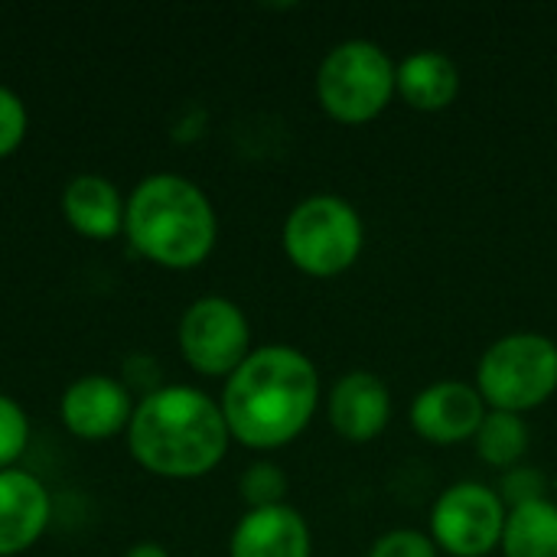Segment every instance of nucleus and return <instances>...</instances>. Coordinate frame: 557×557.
Wrapping results in <instances>:
<instances>
[{
	"instance_id": "f257e3e1",
	"label": "nucleus",
	"mask_w": 557,
	"mask_h": 557,
	"mask_svg": "<svg viewBox=\"0 0 557 557\" xmlns=\"http://www.w3.org/2000/svg\"><path fill=\"white\" fill-rule=\"evenodd\" d=\"M320 405V372L294 346L255 349L225 382L222 414L228 434L255 450L297 441Z\"/></svg>"
},
{
	"instance_id": "f03ea898",
	"label": "nucleus",
	"mask_w": 557,
	"mask_h": 557,
	"mask_svg": "<svg viewBox=\"0 0 557 557\" xmlns=\"http://www.w3.org/2000/svg\"><path fill=\"white\" fill-rule=\"evenodd\" d=\"M228 437L222 405L189 385L150 392L127 428L134 460L170 480H193L215 470L228 450Z\"/></svg>"
},
{
	"instance_id": "7ed1b4c3",
	"label": "nucleus",
	"mask_w": 557,
	"mask_h": 557,
	"mask_svg": "<svg viewBox=\"0 0 557 557\" xmlns=\"http://www.w3.org/2000/svg\"><path fill=\"white\" fill-rule=\"evenodd\" d=\"M134 248L163 268H196L215 248L219 222L206 193L176 173L147 176L124 212Z\"/></svg>"
},
{
	"instance_id": "20e7f679",
	"label": "nucleus",
	"mask_w": 557,
	"mask_h": 557,
	"mask_svg": "<svg viewBox=\"0 0 557 557\" xmlns=\"http://www.w3.org/2000/svg\"><path fill=\"white\" fill-rule=\"evenodd\" d=\"M395 62L372 39H346L333 46L317 69V101L339 124L375 121L395 91Z\"/></svg>"
},
{
	"instance_id": "39448f33",
	"label": "nucleus",
	"mask_w": 557,
	"mask_h": 557,
	"mask_svg": "<svg viewBox=\"0 0 557 557\" xmlns=\"http://www.w3.org/2000/svg\"><path fill=\"white\" fill-rule=\"evenodd\" d=\"M362 245V215L343 196H307L284 222V251L290 264L310 277H339L359 261Z\"/></svg>"
},
{
	"instance_id": "423d86ee",
	"label": "nucleus",
	"mask_w": 557,
	"mask_h": 557,
	"mask_svg": "<svg viewBox=\"0 0 557 557\" xmlns=\"http://www.w3.org/2000/svg\"><path fill=\"white\" fill-rule=\"evenodd\" d=\"M476 392L490 411L525 414L557 392V343L542 333L496 339L476 366Z\"/></svg>"
},
{
	"instance_id": "0eeeda50",
	"label": "nucleus",
	"mask_w": 557,
	"mask_h": 557,
	"mask_svg": "<svg viewBox=\"0 0 557 557\" xmlns=\"http://www.w3.org/2000/svg\"><path fill=\"white\" fill-rule=\"evenodd\" d=\"M503 496L476 480L447 486L431 509V542L450 557H486L503 545L506 532Z\"/></svg>"
},
{
	"instance_id": "6e6552de",
	"label": "nucleus",
	"mask_w": 557,
	"mask_h": 557,
	"mask_svg": "<svg viewBox=\"0 0 557 557\" xmlns=\"http://www.w3.org/2000/svg\"><path fill=\"white\" fill-rule=\"evenodd\" d=\"M251 326L238 304L199 297L180 320V349L202 375H232L251 352Z\"/></svg>"
},
{
	"instance_id": "1a4fd4ad",
	"label": "nucleus",
	"mask_w": 557,
	"mask_h": 557,
	"mask_svg": "<svg viewBox=\"0 0 557 557\" xmlns=\"http://www.w3.org/2000/svg\"><path fill=\"white\" fill-rule=\"evenodd\" d=\"M483 418H486V401L476 392V385L454 382V379L421 388L411 401L414 434L437 447H454V444L473 441Z\"/></svg>"
},
{
	"instance_id": "9d476101",
	"label": "nucleus",
	"mask_w": 557,
	"mask_h": 557,
	"mask_svg": "<svg viewBox=\"0 0 557 557\" xmlns=\"http://www.w3.org/2000/svg\"><path fill=\"white\" fill-rule=\"evenodd\" d=\"M326 414L343 441L369 444L392 421V392L375 372H349L330 388Z\"/></svg>"
},
{
	"instance_id": "9b49d317",
	"label": "nucleus",
	"mask_w": 557,
	"mask_h": 557,
	"mask_svg": "<svg viewBox=\"0 0 557 557\" xmlns=\"http://www.w3.org/2000/svg\"><path fill=\"white\" fill-rule=\"evenodd\" d=\"M131 395L108 375H85L62 395V421L75 437L101 441L131 424Z\"/></svg>"
},
{
	"instance_id": "f8f14e48",
	"label": "nucleus",
	"mask_w": 557,
	"mask_h": 557,
	"mask_svg": "<svg viewBox=\"0 0 557 557\" xmlns=\"http://www.w3.org/2000/svg\"><path fill=\"white\" fill-rule=\"evenodd\" d=\"M313 539L297 509L268 506L248 509L232 532V557H310Z\"/></svg>"
},
{
	"instance_id": "ddd939ff",
	"label": "nucleus",
	"mask_w": 557,
	"mask_h": 557,
	"mask_svg": "<svg viewBox=\"0 0 557 557\" xmlns=\"http://www.w3.org/2000/svg\"><path fill=\"white\" fill-rule=\"evenodd\" d=\"M49 493L23 470H0V557L26 552L49 525Z\"/></svg>"
},
{
	"instance_id": "4468645a",
	"label": "nucleus",
	"mask_w": 557,
	"mask_h": 557,
	"mask_svg": "<svg viewBox=\"0 0 557 557\" xmlns=\"http://www.w3.org/2000/svg\"><path fill=\"white\" fill-rule=\"evenodd\" d=\"M395 91L414 111H444L460 95V69L441 49H414L395 69Z\"/></svg>"
},
{
	"instance_id": "2eb2a0df",
	"label": "nucleus",
	"mask_w": 557,
	"mask_h": 557,
	"mask_svg": "<svg viewBox=\"0 0 557 557\" xmlns=\"http://www.w3.org/2000/svg\"><path fill=\"white\" fill-rule=\"evenodd\" d=\"M65 219L75 232L88 238H114L124 228V202L111 180L85 173L75 176L62 193Z\"/></svg>"
},
{
	"instance_id": "dca6fc26",
	"label": "nucleus",
	"mask_w": 557,
	"mask_h": 557,
	"mask_svg": "<svg viewBox=\"0 0 557 557\" xmlns=\"http://www.w3.org/2000/svg\"><path fill=\"white\" fill-rule=\"evenodd\" d=\"M503 557H557V503L535 499L509 509Z\"/></svg>"
},
{
	"instance_id": "f3484780",
	"label": "nucleus",
	"mask_w": 557,
	"mask_h": 557,
	"mask_svg": "<svg viewBox=\"0 0 557 557\" xmlns=\"http://www.w3.org/2000/svg\"><path fill=\"white\" fill-rule=\"evenodd\" d=\"M529 424L522 414H509V411H486L473 447L476 457L493 467V470H512L522 463V457L529 454Z\"/></svg>"
},
{
	"instance_id": "a211bd4d",
	"label": "nucleus",
	"mask_w": 557,
	"mask_h": 557,
	"mask_svg": "<svg viewBox=\"0 0 557 557\" xmlns=\"http://www.w3.org/2000/svg\"><path fill=\"white\" fill-rule=\"evenodd\" d=\"M242 499L251 509H268V506H284V496L290 490L284 470L277 463H255L242 473Z\"/></svg>"
},
{
	"instance_id": "6ab92c4d",
	"label": "nucleus",
	"mask_w": 557,
	"mask_h": 557,
	"mask_svg": "<svg viewBox=\"0 0 557 557\" xmlns=\"http://www.w3.org/2000/svg\"><path fill=\"white\" fill-rule=\"evenodd\" d=\"M26 441H29V421L23 408L13 398L0 395V467L13 463L26 450Z\"/></svg>"
},
{
	"instance_id": "aec40b11",
	"label": "nucleus",
	"mask_w": 557,
	"mask_h": 557,
	"mask_svg": "<svg viewBox=\"0 0 557 557\" xmlns=\"http://www.w3.org/2000/svg\"><path fill=\"white\" fill-rule=\"evenodd\" d=\"M545 490H548V480H545L542 470H535V467H512V470H506V476H503L496 493L503 496L506 506L516 509V506H525V503H535V499H548Z\"/></svg>"
},
{
	"instance_id": "412c9836",
	"label": "nucleus",
	"mask_w": 557,
	"mask_h": 557,
	"mask_svg": "<svg viewBox=\"0 0 557 557\" xmlns=\"http://www.w3.org/2000/svg\"><path fill=\"white\" fill-rule=\"evenodd\" d=\"M366 557H437V545L418 529H395L375 539Z\"/></svg>"
},
{
	"instance_id": "4be33fe9",
	"label": "nucleus",
	"mask_w": 557,
	"mask_h": 557,
	"mask_svg": "<svg viewBox=\"0 0 557 557\" xmlns=\"http://www.w3.org/2000/svg\"><path fill=\"white\" fill-rule=\"evenodd\" d=\"M26 134V108L23 101L0 85V157L13 153Z\"/></svg>"
},
{
	"instance_id": "5701e85b",
	"label": "nucleus",
	"mask_w": 557,
	"mask_h": 557,
	"mask_svg": "<svg viewBox=\"0 0 557 557\" xmlns=\"http://www.w3.org/2000/svg\"><path fill=\"white\" fill-rule=\"evenodd\" d=\"M124 557H170V555H166V548H163V545H157V542H140V545H134V548H131Z\"/></svg>"
}]
</instances>
